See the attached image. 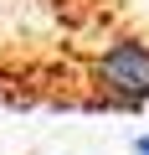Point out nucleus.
<instances>
[{"label":"nucleus","mask_w":149,"mask_h":155,"mask_svg":"<svg viewBox=\"0 0 149 155\" xmlns=\"http://www.w3.org/2000/svg\"><path fill=\"white\" fill-rule=\"evenodd\" d=\"M134 150H139V155H149V134H139V140H134Z\"/></svg>","instance_id":"f03ea898"},{"label":"nucleus","mask_w":149,"mask_h":155,"mask_svg":"<svg viewBox=\"0 0 149 155\" xmlns=\"http://www.w3.org/2000/svg\"><path fill=\"white\" fill-rule=\"evenodd\" d=\"M0 104L46 114H149V31L108 36H5Z\"/></svg>","instance_id":"f257e3e1"}]
</instances>
